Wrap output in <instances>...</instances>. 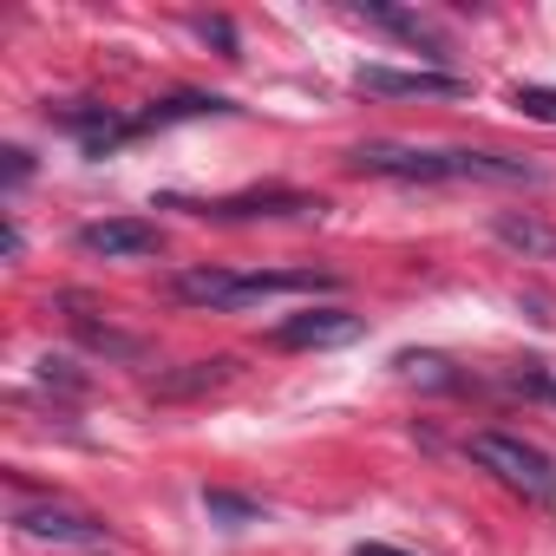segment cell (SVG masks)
I'll use <instances>...</instances> for the list:
<instances>
[{"label": "cell", "mask_w": 556, "mask_h": 556, "mask_svg": "<svg viewBox=\"0 0 556 556\" xmlns=\"http://www.w3.org/2000/svg\"><path fill=\"white\" fill-rule=\"evenodd\" d=\"M236 374V361H190L177 374H151V400H197L210 387H223Z\"/></svg>", "instance_id": "cell-11"}, {"label": "cell", "mask_w": 556, "mask_h": 556, "mask_svg": "<svg viewBox=\"0 0 556 556\" xmlns=\"http://www.w3.org/2000/svg\"><path fill=\"white\" fill-rule=\"evenodd\" d=\"M79 249H86V255H105V262H138V255H157L164 236H157V223L105 216V223H86V229H79Z\"/></svg>", "instance_id": "cell-6"}, {"label": "cell", "mask_w": 556, "mask_h": 556, "mask_svg": "<svg viewBox=\"0 0 556 556\" xmlns=\"http://www.w3.org/2000/svg\"><path fill=\"white\" fill-rule=\"evenodd\" d=\"M354 86L361 92H380V99H465L471 92V79H458V73H400V66H361L354 73Z\"/></svg>", "instance_id": "cell-5"}, {"label": "cell", "mask_w": 556, "mask_h": 556, "mask_svg": "<svg viewBox=\"0 0 556 556\" xmlns=\"http://www.w3.org/2000/svg\"><path fill=\"white\" fill-rule=\"evenodd\" d=\"M0 157H8V184H27V177H34V157H27L21 144H8Z\"/></svg>", "instance_id": "cell-19"}, {"label": "cell", "mask_w": 556, "mask_h": 556, "mask_svg": "<svg viewBox=\"0 0 556 556\" xmlns=\"http://www.w3.org/2000/svg\"><path fill=\"white\" fill-rule=\"evenodd\" d=\"M203 510H210L216 523H262V504L242 497V491H203Z\"/></svg>", "instance_id": "cell-14"}, {"label": "cell", "mask_w": 556, "mask_h": 556, "mask_svg": "<svg viewBox=\"0 0 556 556\" xmlns=\"http://www.w3.org/2000/svg\"><path fill=\"white\" fill-rule=\"evenodd\" d=\"M465 452H471V465H484L497 484L523 491L530 504H549V497H556V458H549V452H536V445H523V439H510V432H471Z\"/></svg>", "instance_id": "cell-2"}, {"label": "cell", "mask_w": 556, "mask_h": 556, "mask_svg": "<svg viewBox=\"0 0 556 556\" xmlns=\"http://www.w3.org/2000/svg\"><path fill=\"white\" fill-rule=\"evenodd\" d=\"M40 380L60 393H86V374H73V361H40Z\"/></svg>", "instance_id": "cell-18"}, {"label": "cell", "mask_w": 556, "mask_h": 556, "mask_svg": "<svg viewBox=\"0 0 556 556\" xmlns=\"http://www.w3.org/2000/svg\"><path fill=\"white\" fill-rule=\"evenodd\" d=\"M203 40H216V47H229V60H236V34H229V21H203Z\"/></svg>", "instance_id": "cell-20"}, {"label": "cell", "mask_w": 556, "mask_h": 556, "mask_svg": "<svg viewBox=\"0 0 556 556\" xmlns=\"http://www.w3.org/2000/svg\"><path fill=\"white\" fill-rule=\"evenodd\" d=\"M361 315H348V308H302V315H289V321H275L268 328V341L275 348H348V341H361Z\"/></svg>", "instance_id": "cell-4"}, {"label": "cell", "mask_w": 556, "mask_h": 556, "mask_svg": "<svg viewBox=\"0 0 556 556\" xmlns=\"http://www.w3.org/2000/svg\"><path fill=\"white\" fill-rule=\"evenodd\" d=\"M400 367H406L413 380H432V387H452V374H445V361H439V354H406Z\"/></svg>", "instance_id": "cell-17"}, {"label": "cell", "mask_w": 556, "mask_h": 556, "mask_svg": "<svg viewBox=\"0 0 556 556\" xmlns=\"http://www.w3.org/2000/svg\"><path fill=\"white\" fill-rule=\"evenodd\" d=\"M321 289H341V282L321 268H255V275L197 268V275H177V302H197V308H255L268 295H321Z\"/></svg>", "instance_id": "cell-1"}, {"label": "cell", "mask_w": 556, "mask_h": 556, "mask_svg": "<svg viewBox=\"0 0 556 556\" xmlns=\"http://www.w3.org/2000/svg\"><path fill=\"white\" fill-rule=\"evenodd\" d=\"M354 14H367V21H380L387 34H400V40H413V47H426V53H445V40L432 34V21H419V14H406V8H380V0H361Z\"/></svg>", "instance_id": "cell-13"}, {"label": "cell", "mask_w": 556, "mask_h": 556, "mask_svg": "<svg viewBox=\"0 0 556 556\" xmlns=\"http://www.w3.org/2000/svg\"><path fill=\"white\" fill-rule=\"evenodd\" d=\"M510 99H517V112H523V118H543V125H556V86H517Z\"/></svg>", "instance_id": "cell-15"}, {"label": "cell", "mask_w": 556, "mask_h": 556, "mask_svg": "<svg viewBox=\"0 0 556 556\" xmlns=\"http://www.w3.org/2000/svg\"><path fill=\"white\" fill-rule=\"evenodd\" d=\"M354 556H406V549H393V543H361Z\"/></svg>", "instance_id": "cell-21"}, {"label": "cell", "mask_w": 556, "mask_h": 556, "mask_svg": "<svg viewBox=\"0 0 556 556\" xmlns=\"http://www.w3.org/2000/svg\"><path fill=\"white\" fill-rule=\"evenodd\" d=\"M27 536H40V543H66V549H99L112 530L105 523H92L86 510H66V504H27L21 517H14Z\"/></svg>", "instance_id": "cell-8"}, {"label": "cell", "mask_w": 556, "mask_h": 556, "mask_svg": "<svg viewBox=\"0 0 556 556\" xmlns=\"http://www.w3.org/2000/svg\"><path fill=\"white\" fill-rule=\"evenodd\" d=\"M197 216H216V223H236V216H321L328 203L308 197V190H242V197H216V203H190Z\"/></svg>", "instance_id": "cell-7"}, {"label": "cell", "mask_w": 556, "mask_h": 556, "mask_svg": "<svg viewBox=\"0 0 556 556\" xmlns=\"http://www.w3.org/2000/svg\"><path fill=\"white\" fill-rule=\"evenodd\" d=\"M79 334H86L92 348H105V354H125V361L138 354V341H131V334H112V328H92V321H79Z\"/></svg>", "instance_id": "cell-16"}, {"label": "cell", "mask_w": 556, "mask_h": 556, "mask_svg": "<svg viewBox=\"0 0 556 556\" xmlns=\"http://www.w3.org/2000/svg\"><path fill=\"white\" fill-rule=\"evenodd\" d=\"M348 164L361 177H393V184H452V151H426V144H393V138H374V144H354Z\"/></svg>", "instance_id": "cell-3"}, {"label": "cell", "mask_w": 556, "mask_h": 556, "mask_svg": "<svg viewBox=\"0 0 556 556\" xmlns=\"http://www.w3.org/2000/svg\"><path fill=\"white\" fill-rule=\"evenodd\" d=\"M216 112H229V99H216V92H177V99L151 105V112L138 118V131H164V125H177V118H216Z\"/></svg>", "instance_id": "cell-12"}, {"label": "cell", "mask_w": 556, "mask_h": 556, "mask_svg": "<svg viewBox=\"0 0 556 556\" xmlns=\"http://www.w3.org/2000/svg\"><path fill=\"white\" fill-rule=\"evenodd\" d=\"M452 177H471V184H543V164H523V157H504V151H452Z\"/></svg>", "instance_id": "cell-9"}, {"label": "cell", "mask_w": 556, "mask_h": 556, "mask_svg": "<svg viewBox=\"0 0 556 556\" xmlns=\"http://www.w3.org/2000/svg\"><path fill=\"white\" fill-rule=\"evenodd\" d=\"M491 236H497L504 249L530 255V262H556V229H549L543 216H517V210H504V216H491Z\"/></svg>", "instance_id": "cell-10"}]
</instances>
